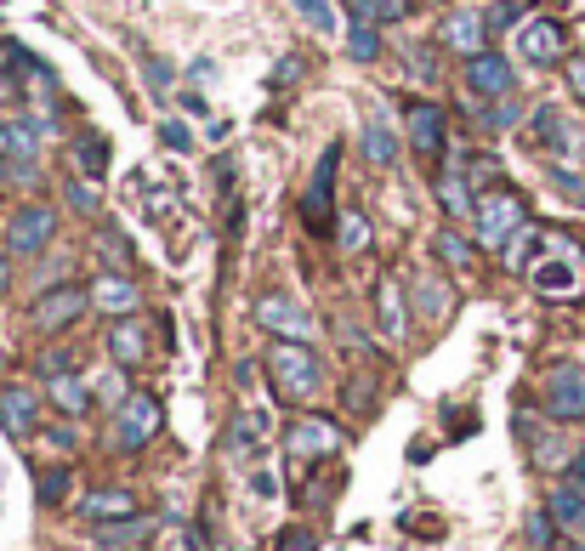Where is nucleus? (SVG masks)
<instances>
[{"instance_id":"30","label":"nucleus","mask_w":585,"mask_h":551,"mask_svg":"<svg viewBox=\"0 0 585 551\" xmlns=\"http://www.w3.org/2000/svg\"><path fill=\"white\" fill-rule=\"evenodd\" d=\"M438 199H444L449 216H466V211H472V194H466V177H461V171H449V177L438 182Z\"/></svg>"},{"instance_id":"2","label":"nucleus","mask_w":585,"mask_h":551,"mask_svg":"<svg viewBox=\"0 0 585 551\" xmlns=\"http://www.w3.org/2000/svg\"><path fill=\"white\" fill-rule=\"evenodd\" d=\"M517 233H523V199H517L512 188H489V194L478 199V239L506 256Z\"/></svg>"},{"instance_id":"31","label":"nucleus","mask_w":585,"mask_h":551,"mask_svg":"<svg viewBox=\"0 0 585 551\" xmlns=\"http://www.w3.org/2000/svg\"><path fill=\"white\" fill-rule=\"evenodd\" d=\"M103 546H131L137 534H148V517H120V523H97Z\"/></svg>"},{"instance_id":"38","label":"nucleus","mask_w":585,"mask_h":551,"mask_svg":"<svg viewBox=\"0 0 585 551\" xmlns=\"http://www.w3.org/2000/svg\"><path fill=\"white\" fill-rule=\"evenodd\" d=\"M279 551H319V540H313L307 529H284L279 534Z\"/></svg>"},{"instance_id":"4","label":"nucleus","mask_w":585,"mask_h":551,"mask_svg":"<svg viewBox=\"0 0 585 551\" xmlns=\"http://www.w3.org/2000/svg\"><path fill=\"white\" fill-rule=\"evenodd\" d=\"M52 233H57L52 205H23V211L6 216V250L12 256H40V250L52 245Z\"/></svg>"},{"instance_id":"12","label":"nucleus","mask_w":585,"mask_h":551,"mask_svg":"<svg viewBox=\"0 0 585 551\" xmlns=\"http://www.w3.org/2000/svg\"><path fill=\"white\" fill-rule=\"evenodd\" d=\"M108 353H114V364H142L148 358V324L137 319V313H120L114 319V330H108Z\"/></svg>"},{"instance_id":"9","label":"nucleus","mask_w":585,"mask_h":551,"mask_svg":"<svg viewBox=\"0 0 585 551\" xmlns=\"http://www.w3.org/2000/svg\"><path fill=\"white\" fill-rule=\"evenodd\" d=\"M466 80H472V91H478V97H512L517 69L500 52H478V57H466Z\"/></svg>"},{"instance_id":"24","label":"nucleus","mask_w":585,"mask_h":551,"mask_svg":"<svg viewBox=\"0 0 585 551\" xmlns=\"http://www.w3.org/2000/svg\"><path fill=\"white\" fill-rule=\"evenodd\" d=\"M40 137H46V125H35V120L0 125V148H12V154H40Z\"/></svg>"},{"instance_id":"39","label":"nucleus","mask_w":585,"mask_h":551,"mask_svg":"<svg viewBox=\"0 0 585 551\" xmlns=\"http://www.w3.org/2000/svg\"><path fill=\"white\" fill-rule=\"evenodd\" d=\"M529 540H534V546H551V512H534L529 517Z\"/></svg>"},{"instance_id":"20","label":"nucleus","mask_w":585,"mask_h":551,"mask_svg":"<svg viewBox=\"0 0 585 551\" xmlns=\"http://www.w3.org/2000/svg\"><path fill=\"white\" fill-rule=\"evenodd\" d=\"M421 0H347V12L353 18H364V23H398V18H409Z\"/></svg>"},{"instance_id":"34","label":"nucleus","mask_w":585,"mask_h":551,"mask_svg":"<svg viewBox=\"0 0 585 551\" xmlns=\"http://www.w3.org/2000/svg\"><path fill=\"white\" fill-rule=\"evenodd\" d=\"M415 296H421V313H426V319H438V313L449 307V290L444 285H421V279H415Z\"/></svg>"},{"instance_id":"17","label":"nucleus","mask_w":585,"mask_h":551,"mask_svg":"<svg viewBox=\"0 0 585 551\" xmlns=\"http://www.w3.org/2000/svg\"><path fill=\"white\" fill-rule=\"evenodd\" d=\"M534 137H540V148H557V154H568V148L580 143V131H574L557 108H540V114H534Z\"/></svg>"},{"instance_id":"37","label":"nucleus","mask_w":585,"mask_h":551,"mask_svg":"<svg viewBox=\"0 0 585 551\" xmlns=\"http://www.w3.org/2000/svg\"><path fill=\"white\" fill-rule=\"evenodd\" d=\"M63 495H69V472H46V478H40V500L52 506V500H63Z\"/></svg>"},{"instance_id":"10","label":"nucleus","mask_w":585,"mask_h":551,"mask_svg":"<svg viewBox=\"0 0 585 551\" xmlns=\"http://www.w3.org/2000/svg\"><path fill=\"white\" fill-rule=\"evenodd\" d=\"M86 307H91V296H86V290H74V285L46 290V296L35 302V324H40V330H69V324L80 319Z\"/></svg>"},{"instance_id":"43","label":"nucleus","mask_w":585,"mask_h":551,"mask_svg":"<svg viewBox=\"0 0 585 551\" xmlns=\"http://www.w3.org/2000/svg\"><path fill=\"white\" fill-rule=\"evenodd\" d=\"M6 285H12V267H6V250H0V296H6Z\"/></svg>"},{"instance_id":"8","label":"nucleus","mask_w":585,"mask_h":551,"mask_svg":"<svg viewBox=\"0 0 585 551\" xmlns=\"http://www.w3.org/2000/svg\"><path fill=\"white\" fill-rule=\"evenodd\" d=\"M512 52L523 57L529 69H551V63L563 57V29H557L551 18H529V23H517Z\"/></svg>"},{"instance_id":"45","label":"nucleus","mask_w":585,"mask_h":551,"mask_svg":"<svg viewBox=\"0 0 585 551\" xmlns=\"http://www.w3.org/2000/svg\"><path fill=\"white\" fill-rule=\"evenodd\" d=\"M0 177H6V165H0Z\"/></svg>"},{"instance_id":"26","label":"nucleus","mask_w":585,"mask_h":551,"mask_svg":"<svg viewBox=\"0 0 585 551\" xmlns=\"http://www.w3.org/2000/svg\"><path fill=\"white\" fill-rule=\"evenodd\" d=\"M52 404L63 409V415H86V404H91V392L74 381V375H52Z\"/></svg>"},{"instance_id":"6","label":"nucleus","mask_w":585,"mask_h":551,"mask_svg":"<svg viewBox=\"0 0 585 551\" xmlns=\"http://www.w3.org/2000/svg\"><path fill=\"white\" fill-rule=\"evenodd\" d=\"M546 415L551 421H585V370L580 364H557L546 375Z\"/></svg>"},{"instance_id":"28","label":"nucleus","mask_w":585,"mask_h":551,"mask_svg":"<svg viewBox=\"0 0 585 551\" xmlns=\"http://www.w3.org/2000/svg\"><path fill=\"white\" fill-rule=\"evenodd\" d=\"M438 256H444L449 267H461V273H466L472 262H478V250H472V239H461L455 228H444V233H438Z\"/></svg>"},{"instance_id":"13","label":"nucleus","mask_w":585,"mask_h":551,"mask_svg":"<svg viewBox=\"0 0 585 551\" xmlns=\"http://www.w3.org/2000/svg\"><path fill=\"white\" fill-rule=\"evenodd\" d=\"M256 319H262L273 336H290V341H302L307 330H313V319H307L296 302H284V296H262V302H256Z\"/></svg>"},{"instance_id":"3","label":"nucleus","mask_w":585,"mask_h":551,"mask_svg":"<svg viewBox=\"0 0 585 551\" xmlns=\"http://www.w3.org/2000/svg\"><path fill=\"white\" fill-rule=\"evenodd\" d=\"M529 279H534V290L540 296H574L580 290V279H585V262H580V250L574 245H563V239H551V250L540 256V262H529Z\"/></svg>"},{"instance_id":"35","label":"nucleus","mask_w":585,"mask_h":551,"mask_svg":"<svg viewBox=\"0 0 585 551\" xmlns=\"http://www.w3.org/2000/svg\"><path fill=\"white\" fill-rule=\"evenodd\" d=\"M160 143L171 148V154H188V143H194V131H188L182 120H165V125H160Z\"/></svg>"},{"instance_id":"15","label":"nucleus","mask_w":585,"mask_h":551,"mask_svg":"<svg viewBox=\"0 0 585 551\" xmlns=\"http://www.w3.org/2000/svg\"><path fill=\"white\" fill-rule=\"evenodd\" d=\"M364 160L370 165H392L398 160V131H392V120L381 114V108L364 120Z\"/></svg>"},{"instance_id":"7","label":"nucleus","mask_w":585,"mask_h":551,"mask_svg":"<svg viewBox=\"0 0 585 551\" xmlns=\"http://www.w3.org/2000/svg\"><path fill=\"white\" fill-rule=\"evenodd\" d=\"M284 449H290L296 461H324V455H336L341 449V427L336 421H324V415H302L296 427L284 432Z\"/></svg>"},{"instance_id":"29","label":"nucleus","mask_w":585,"mask_h":551,"mask_svg":"<svg viewBox=\"0 0 585 551\" xmlns=\"http://www.w3.org/2000/svg\"><path fill=\"white\" fill-rule=\"evenodd\" d=\"M336 245L347 250V256H358V250L370 245V222H364V211H347V216H341V233H336Z\"/></svg>"},{"instance_id":"32","label":"nucleus","mask_w":585,"mask_h":551,"mask_svg":"<svg viewBox=\"0 0 585 551\" xmlns=\"http://www.w3.org/2000/svg\"><path fill=\"white\" fill-rule=\"evenodd\" d=\"M551 188H557L568 205H580V211H585V177H580V171H568V165H551Z\"/></svg>"},{"instance_id":"1","label":"nucleus","mask_w":585,"mask_h":551,"mask_svg":"<svg viewBox=\"0 0 585 551\" xmlns=\"http://www.w3.org/2000/svg\"><path fill=\"white\" fill-rule=\"evenodd\" d=\"M267 381H273V392L279 398H296V404H307V398H319L324 387V364L319 353L307 347V341H273V353H267Z\"/></svg>"},{"instance_id":"5","label":"nucleus","mask_w":585,"mask_h":551,"mask_svg":"<svg viewBox=\"0 0 585 551\" xmlns=\"http://www.w3.org/2000/svg\"><path fill=\"white\" fill-rule=\"evenodd\" d=\"M160 404L148 398V392H131V398H120V409H114V444L131 455V449H142L154 432H160Z\"/></svg>"},{"instance_id":"27","label":"nucleus","mask_w":585,"mask_h":551,"mask_svg":"<svg viewBox=\"0 0 585 551\" xmlns=\"http://www.w3.org/2000/svg\"><path fill=\"white\" fill-rule=\"evenodd\" d=\"M296 12H302L307 29H319V35H336V0H290Z\"/></svg>"},{"instance_id":"36","label":"nucleus","mask_w":585,"mask_h":551,"mask_svg":"<svg viewBox=\"0 0 585 551\" xmlns=\"http://www.w3.org/2000/svg\"><path fill=\"white\" fill-rule=\"evenodd\" d=\"M69 205H74V211H86V216H97V205H103V199H97V188L80 177V182H69Z\"/></svg>"},{"instance_id":"16","label":"nucleus","mask_w":585,"mask_h":551,"mask_svg":"<svg viewBox=\"0 0 585 551\" xmlns=\"http://www.w3.org/2000/svg\"><path fill=\"white\" fill-rule=\"evenodd\" d=\"M137 506H142V500L131 495V489H97L80 512H86L91 523H120V517H137Z\"/></svg>"},{"instance_id":"19","label":"nucleus","mask_w":585,"mask_h":551,"mask_svg":"<svg viewBox=\"0 0 585 551\" xmlns=\"http://www.w3.org/2000/svg\"><path fill=\"white\" fill-rule=\"evenodd\" d=\"M551 523L568 534H585V489H557L551 495Z\"/></svg>"},{"instance_id":"14","label":"nucleus","mask_w":585,"mask_h":551,"mask_svg":"<svg viewBox=\"0 0 585 551\" xmlns=\"http://www.w3.org/2000/svg\"><path fill=\"white\" fill-rule=\"evenodd\" d=\"M404 125H409V143L421 148V154H438V148H444V114L432 103H409Z\"/></svg>"},{"instance_id":"42","label":"nucleus","mask_w":585,"mask_h":551,"mask_svg":"<svg viewBox=\"0 0 585 551\" xmlns=\"http://www.w3.org/2000/svg\"><path fill=\"white\" fill-rule=\"evenodd\" d=\"M148 80H154V86H171V63H165V57H148Z\"/></svg>"},{"instance_id":"23","label":"nucleus","mask_w":585,"mask_h":551,"mask_svg":"<svg viewBox=\"0 0 585 551\" xmlns=\"http://www.w3.org/2000/svg\"><path fill=\"white\" fill-rule=\"evenodd\" d=\"M375 307H381V330H387V336H404V330H409L404 296H398V279H387V285L375 290Z\"/></svg>"},{"instance_id":"44","label":"nucleus","mask_w":585,"mask_h":551,"mask_svg":"<svg viewBox=\"0 0 585 551\" xmlns=\"http://www.w3.org/2000/svg\"><path fill=\"white\" fill-rule=\"evenodd\" d=\"M563 551H585V540H574V546H563Z\"/></svg>"},{"instance_id":"22","label":"nucleus","mask_w":585,"mask_h":551,"mask_svg":"<svg viewBox=\"0 0 585 551\" xmlns=\"http://www.w3.org/2000/svg\"><path fill=\"white\" fill-rule=\"evenodd\" d=\"M262 438H267V415H262V409H245V415H239V421L228 427V449H233V455L256 449Z\"/></svg>"},{"instance_id":"41","label":"nucleus","mask_w":585,"mask_h":551,"mask_svg":"<svg viewBox=\"0 0 585 551\" xmlns=\"http://www.w3.org/2000/svg\"><path fill=\"white\" fill-rule=\"evenodd\" d=\"M568 86H574V97H585V52L568 57Z\"/></svg>"},{"instance_id":"33","label":"nucleus","mask_w":585,"mask_h":551,"mask_svg":"<svg viewBox=\"0 0 585 551\" xmlns=\"http://www.w3.org/2000/svg\"><path fill=\"white\" fill-rule=\"evenodd\" d=\"M74 154H80V165H86L91 177H103V171H108V137H80Z\"/></svg>"},{"instance_id":"25","label":"nucleus","mask_w":585,"mask_h":551,"mask_svg":"<svg viewBox=\"0 0 585 551\" xmlns=\"http://www.w3.org/2000/svg\"><path fill=\"white\" fill-rule=\"evenodd\" d=\"M347 52H353L358 63H375V57H381V23L353 18V29H347Z\"/></svg>"},{"instance_id":"40","label":"nucleus","mask_w":585,"mask_h":551,"mask_svg":"<svg viewBox=\"0 0 585 551\" xmlns=\"http://www.w3.org/2000/svg\"><path fill=\"white\" fill-rule=\"evenodd\" d=\"M506 23H523V6L517 0H500L495 6V29H506Z\"/></svg>"},{"instance_id":"21","label":"nucleus","mask_w":585,"mask_h":551,"mask_svg":"<svg viewBox=\"0 0 585 551\" xmlns=\"http://www.w3.org/2000/svg\"><path fill=\"white\" fill-rule=\"evenodd\" d=\"M91 302L108 307V313H131V307L142 302V290L131 285V279H97V290H91Z\"/></svg>"},{"instance_id":"11","label":"nucleus","mask_w":585,"mask_h":551,"mask_svg":"<svg viewBox=\"0 0 585 551\" xmlns=\"http://www.w3.org/2000/svg\"><path fill=\"white\" fill-rule=\"evenodd\" d=\"M0 427H6V438H29V432L40 427V398L29 387H6L0 392Z\"/></svg>"},{"instance_id":"18","label":"nucleus","mask_w":585,"mask_h":551,"mask_svg":"<svg viewBox=\"0 0 585 551\" xmlns=\"http://www.w3.org/2000/svg\"><path fill=\"white\" fill-rule=\"evenodd\" d=\"M444 40L455 46V52L478 57L483 52V18H478V12H455V18H449V29H444Z\"/></svg>"}]
</instances>
